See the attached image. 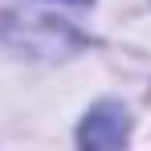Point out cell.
Masks as SVG:
<instances>
[{"label": "cell", "mask_w": 151, "mask_h": 151, "mask_svg": "<svg viewBox=\"0 0 151 151\" xmlns=\"http://www.w3.org/2000/svg\"><path fill=\"white\" fill-rule=\"evenodd\" d=\"M82 143H90V147H119L127 139V114L119 106H98L86 123H82V135H78Z\"/></svg>", "instance_id": "cell-1"}, {"label": "cell", "mask_w": 151, "mask_h": 151, "mask_svg": "<svg viewBox=\"0 0 151 151\" xmlns=\"http://www.w3.org/2000/svg\"><path fill=\"white\" fill-rule=\"evenodd\" d=\"M65 4H90V0H65Z\"/></svg>", "instance_id": "cell-2"}]
</instances>
